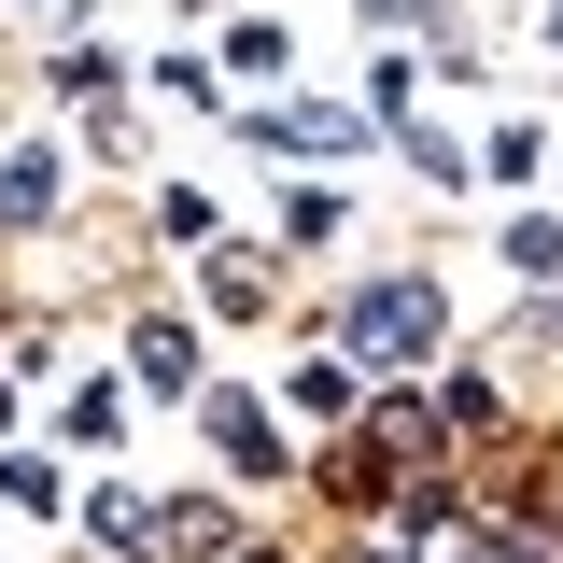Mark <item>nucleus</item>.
Masks as SVG:
<instances>
[{
  "label": "nucleus",
  "mask_w": 563,
  "mask_h": 563,
  "mask_svg": "<svg viewBox=\"0 0 563 563\" xmlns=\"http://www.w3.org/2000/svg\"><path fill=\"white\" fill-rule=\"evenodd\" d=\"M352 352L422 366V352H437V296H422V282H366V296H352Z\"/></svg>",
  "instance_id": "nucleus-1"
},
{
  "label": "nucleus",
  "mask_w": 563,
  "mask_h": 563,
  "mask_svg": "<svg viewBox=\"0 0 563 563\" xmlns=\"http://www.w3.org/2000/svg\"><path fill=\"white\" fill-rule=\"evenodd\" d=\"M254 141H268V155H366V113H339V99H282V113H254Z\"/></svg>",
  "instance_id": "nucleus-2"
},
{
  "label": "nucleus",
  "mask_w": 563,
  "mask_h": 563,
  "mask_svg": "<svg viewBox=\"0 0 563 563\" xmlns=\"http://www.w3.org/2000/svg\"><path fill=\"white\" fill-rule=\"evenodd\" d=\"M128 366H141V380H155V395H198V339H184L169 310H155V324H141V339H128Z\"/></svg>",
  "instance_id": "nucleus-3"
},
{
  "label": "nucleus",
  "mask_w": 563,
  "mask_h": 563,
  "mask_svg": "<svg viewBox=\"0 0 563 563\" xmlns=\"http://www.w3.org/2000/svg\"><path fill=\"white\" fill-rule=\"evenodd\" d=\"M211 437H225V465H254V479L282 465V422L254 409V395H211Z\"/></svg>",
  "instance_id": "nucleus-4"
},
{
  "label": "nucleus",
  "mask_w": 563,
  "mask_h": 563,
  "mask_svg": "<svg viewBox=\"0 0 563 563\" xmlns=\"http://www.w3.org/2000/svg\"><path fill=\"white\" fill-rule=\"evenodd\" d=\"M43 211H57V155H14L0 169V225H43Z\"/></svg>",
  "instance_id": "nucleus-5"
},
{
  "label": "nucleus",
  "mask_w": 563,
  "mask_h": 563,
  "mask_svg": "<svg viewBox=\"0 0 563 563\" xmlns=\"http://www.w3.org/2000/svg\"><path fill=\"white\" fill-rule=\"evenodd\" d=\"M85 521H99L113 550H141V536H169V507H141V493H85Z\"/></svg>",
  "instance_id": "nucleus-6"
},
{
  "label": "nucleus",
  "mask_w": 563,
  "mask_h": 563,
  "mask_svg": "<svg viewBox=\"0 0 563 563\" xmlns=\"http://www.w3.org/2000/svg\"><path fill=\"white\" fill-rule=\"evenodd\" d=\"M211 310H268V254H211Z\"/></svg>",
  "instance_id": "nucleus-7"
},
{
  "label": "nucleus",
  "mask_w": 563,
  "mask_h": 563,
  "mask_svg": "<svg viewBox=\"0 0 563 563\" xmlns=\"http://www.w3.org/2000/svg\"><path fill=\"white\" fill-rule=\"evenodd\" d=\"M507 268H521V282H563V225H507Z\"/></svg>",
  "instance_id": "nucleus-8"
},
{
  "label": "nucleus",
  "mask_w": 563,
  "mask_h": 563,
  "mask_svg": "<svg viewBox=\"0 0 563 563\" xmlns=\"http://www.w3.org/2000/svg\"><path fill=\"white\" fill-rule=\"evenodd\" d=\"M366 14H380V29H437V0H366Z\"/></svg>",
  "instance_id": "nucleus-9"
}]
</instances>
